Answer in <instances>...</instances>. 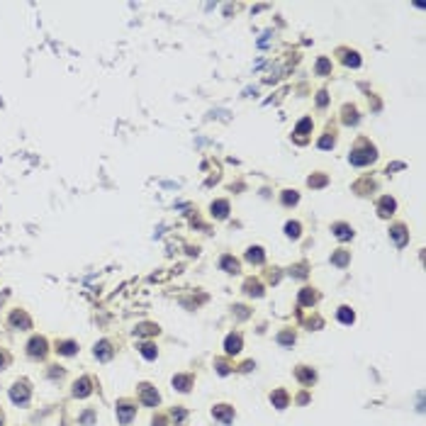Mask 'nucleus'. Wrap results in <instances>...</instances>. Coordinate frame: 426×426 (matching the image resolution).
<instances>
[{"label": "nucleus", "mask_w": 426, "mask_h": 426, "mask_svg": "<svg viewBox=\"0 0 426 426\" xmlns=\"http://www.w3.org/2000/svg\"><path fill=\"white\" fill-rule=\"evenodd\" d=\"M151 332H156L154 327H149V324H144L142 329H139V334H151Z\"/></svg>", "instance_id": "obj_15"}, {"label": "nucleus", "mask_w": 426, "mask_h": 426, "mask_svg": "<svg viewBox=\"0 0 426 426\" xmlns=\"http://www.w3.org/2000/svg\"><path fill=\"white\" fill-rule=\"evenodd\" d=\"M44 353H47V339H42V336H34V339L30 341V356H34V358L39 356V358H42Z\"/></svg>", "instance_id": "obj_2"}, {"label": "nucleus", "mask_w": 426, "mask_h": 426, "mask_svg": "<svg viewBox=\"0 0 426 426\" xmlns=\"http://www.w3.org/2000/svg\"><path fill=\"white\" fill-rule=\"evenodd\" d=\"M273 399H275V402H278L280 407H285V402H287V397H285L283 392H275V395H273Z\"/></svg>", "instance_id": "obj_14"}, {"label": "nucleus", "mask_w": 426, "mask_h": 426, "mask_svg": "<svg viewBox=\"0 0 426 426\" xmlns=\"http://www.w3.org/2000/svg\"><path fill=\"white\" fill-rule=\"evenodd\" d=\"M73 395L76 397L90 395V378H80L78 382H76V387H73Z\"/></svg>", "instance_id": "obj_4"}, {"label": "nucleus", "mask_w": 426, "mask_h": 426, "mask_svg": "<svg viewBox=\"0 0 426 426\" xmlns=\"http://www.w3.org/2000/svg\"><path fill=\"white\" fill-rule=\"evenodd\" d=\"M215 416H220L222 421H232V411L227 409V404H220V407H215Z\"/></svg>", "instance_id": "obj_9"}, {"label": "nucleus", "mask_w": 426, "mask_h": 426, "mask_svg": "<svg viewBox=\"0 0 426 426\" xmlns=\"http://www.w3.org/2000/svg\"><path fill=\"white\" fill-rule=\"evenodd\" d=\"M142 353L146 356V358H156V351H154V346H151V344H144V346H142Z\"/></svg>", "instance_id": "obj_11"}, {"label": "nucleus", "mask_w": 426, "mask_h": 426, "mask_svg": "<svg viewBox=\"0 0 426 426\" xmlns=\"http://www.w3.org/2000/svg\"><path fill=\"white\" fill-rule=\"evenodd\" d=\"M10 322H13V324H15V327H17V324H22V327H25V329H30V327H32L30 316L25 314V312H15V314L10 316Z\"/></svg>", "instance_id": "obj_6"}, {"label": "nucleus", "mask_w": 426, "mask_h": 426, "mask_svg": "<svg viewBox=\"0 0 426 426\" xmlns=\"http://www.w3.org/2000/svg\"><path fill=\"white\" fill-rule=\"evenodd\" d=\"M239 348H241V339L239 336H229L227 339V353H239Z\"/></svg>", "instance_id": "obj_8"}, {"label": "nucleus", "mask_w": 426, "mask_h": 426, "mask_svg": "<svg viewBox=\"0 0 426 426\" xmlns=\"http://www.w3.org/2000/svg\"><path fill=\"white\" fill-rule=\"evenodd\" d=\"M95 356H100L102 361H108V358H110V356H112V351H110V344H108V341H102L100 346H95Z\"/></svg>", "instance_id": "obj_7"}, {"label": "nucleus", "mask_w": 426, "mask_h": 426, "mask_svg": "<svg viewBox=\"0 0 426 426\" xmlns=\"http://www.w3.org/2000/svg\"><path fill=\"white\" fill-rule=\"evenodd\" d=\"M3 363H5V358H3V353H0V365H3Z\"/></svg>", "instance_id": "obj_16"}, {"label": "nucleus", "mask_w": 426, "mask_h": 426, "mask_svg": "<svg viewBox=\"0 0 426 426\" xmlns=\"http://www.w3.org/2000/svg\"><path fill=\"white\" fill-rule=\"evenodd\" d=\"M117 411H120V421L127 424V421L132 419V414H134V407H132V404H127V402H122V404L117 407Z\"/></svg>", "instance_id": "obj_5"}, {"label": "nucleus", "mask_w": 426, "mask_h": 426, "mask_svg": "<svg viewBox=\"0 0 426 426\" xmlns=\"http://www.w3.org/2000/svg\"><path fill=\"white\" fill-rule=\"evenodd\" d=\"M10 399H13L15 404H27V399H30V387H27V382H17V385H13Z\"/></svg>", "instance_id": "obj_1"}, {"label": "nucleus", "mask_w": 426, "mask_h": 426, "mask_svg": "<svg viewBox=\"0 0 426 426\" xmlns=\"http://www.w3.org/2000/svg\"><path fill=\"white\" fill-rule=\"evenodd\" d=\"M0 424H3V416H0Z\"/></svg>", "instance_id": "obj_17"}, {"label": "nucleus", "mask_w": 426, "mask_h": 426, "mask_svg": "<svg viewBox=\"0 0 426 426\" xmlns=\"http://www.w3.org/2000/svg\"><path fill=\"white\" fill-rule=\"evenodd\" d=\"M59 351H61V353H66V356H71V353L76 351V344H71V341H68V344H61V348H59Z\"/></svg>", "instance_id": "obj_12"}, {"label": "nucleus", "mask_w": 426, "mask_h": 426, "mask_svg": "<svg viewBox=\"0 0 426 426\" xmlns=\"http://www.w3.org/2000/svg\"><path fill=\"white\" fill-rule=\"evenodd\" d=\"M339 319H341L344 324H351V322H353V312H348V307H341V312H339Z\"/></svg>", "instance_id": "obj_10"}, {"label": "nucleus", "mask_w": 426, "mask_h": 426, "mask_svg": "<svg viewBox=\"0 0 426 426\" xmlns=\"http://www.w3.org/2000/svg\"><path fill=\"white\" fill-rule=\"evenodd\" d=\"M188 382H190L188 378H175L173 380V385H178V390H188Z\"/></svg>", "instance_id": "obj_13"}, {"label": "nucleus", "mask_w": 426, "mask_h": 426, "mask_svg": "<svg viewBox=\"0 0 426 426\" xmlns=\"http://www.w3.org/2000/svg\"><path fill=\"white\" fill-rule=\"evenodd\" d=\"M142 402L144 404H149V407H154L158 402V395L151 390V385H142Z\"/></svg>", "instance_id": "obj_3"}]
</instances>
